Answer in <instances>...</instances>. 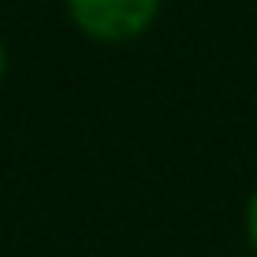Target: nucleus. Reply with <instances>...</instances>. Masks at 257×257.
<instances>
[{
	"label": "nucleus",
	"mask_w": 257,
	"mask_h": 257,
	"mask_svg": "<svg viewBox=\"0 0 257 257\" xmlns=\"http://www.w3.org/2000/svg\"><path fill=\"white\" fill-rule=\"evenodd\" d=\"M71 19L90 38L127 41L153 23L161 0H67Z\"/></svg>",
	"instance_id": "obj_1"
},
{
	"label": "nucleus",
	"mask_w": 257,
	"mask_h": 257,
	"mask_svg": "<svg viewBox=\"0 0 257 257\" xmlns=\"http://www.w3.org/2000/svg\"><path fill=\"white\" fill-rule=\"evenodd\" d=\"M246 235H250V242H253V250H257V190H253L250 205H246Z\"/></svg>",
	"instance_id": "obj_2"
},
{
	"label": "nucleus",
	"mask_w": 257,
	"mask_h": 257,
	"mask_svg": "<svg viewBox=\"0 0 257 257\" xmlns=\"http://www.w3.org/2000/svg\"><path fill=\"white\" fill-rule=\"evenodd\" d=\"M4 64L8 60H4V45H0V78H4Z\"/></svg>",
	"instance_id": "obj_3"
}]
</instances>
